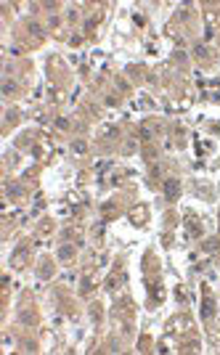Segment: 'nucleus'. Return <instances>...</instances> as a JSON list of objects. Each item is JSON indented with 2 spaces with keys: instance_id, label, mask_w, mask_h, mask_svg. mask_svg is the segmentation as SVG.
Here are the masks:
<instances>
[{
  "instance_id": "nucleus-4",
  "label": "nucleus",
  "mask_w": 220,
  "mask_h": 355,
  "mask_svg": "<svg viewBox=\"0 0 220 355\" xmlns=\"http://www.w3.org/2000/svg\"><path fill=\"white\" fill-rule=\"evenodd\" d=\"M74 151L82 154V151H85V143H82V141H77V143H74Z\"/></svg>"
},
{
  "instance_id": "nucleus-2",
  "label": "nucleus",
  "mask_w": 220,
  "mask_h": 355,
  "mask_svg": "<svg viewBox=\"0 0 220 355\" xmlns=\"http://www.w3.org/2000/svg\"><path fill=\"white\" fill-rule=\"evenodd\" d=\"M212 316H215V302L212 300H204V305H202V318L207 321V318H212Z\"/></svg>"
},
{
  "instance_id": "nucleus-3",
  "label": "nucleus",
  "mask_w": 220,
  "mask_h": 355,
  "mask_svg": "<svg viewBox=\"0 0 220 355\" xmlns=\"http://www.w3.org/2000/svg\"><path fill=\"white\" fill-rule=\"evenodd\" d=\"M72 247H61V249H59V257H61V260H69V257H72Z\"/></svg>"
},
{
  "instance_id": "nucleus-1",
  "label": "nucleus",
  "mask_w": 220,
  "mask_h": 355,
  "mask_svg": "<svg viewBox=\"0 0 220 355\" xmlns=\"http://www.w3.org/2000/svg\"><path fill=\"white\" fill-rule=\"evenodd\" d=\"M165 196L173 202V199H178V180L175 178H170V180H165Z\"/></svg>"
}]
</instances>
